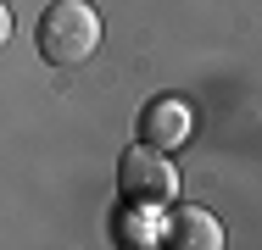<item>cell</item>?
<instances>
[{
    "label": "cell",
    "instance_id": "1",
    "mask_svg": "<svg viewBox=\"0 0 262 250\" xmlns=\"http://www.w3.org/2000/svg\"><path fill=\"white\" fill-rule=\"evenodd\" d=\"M34 45L51 67H84L101 50V11L90 0H56L34 28Z\"/></svg>",
    "mask_w": 262,
    "mask_h": 250
},
{
    "label": "cell",
    "instance_id": "2",
    "mask_svg": "<svg viewBox=\"0 0 262 250\" xmlns=\"http://www.w3.org/2000/svg\"><path fill=\"white\" fill-rule=\"evenodd\" d=\"M117 189H123V200H134V206H173V195H179V167H173L167 150H151V145L134 139V150H123V161H117Z\"/></svg>",
    "mask_w": 262,
    "mask_h": 250
},
{
    "label": "cell",
    "instance_id": "3",
    "mask_svg": "<svg viewBox=\"0 0 262 250\" xmlns=\"http://www.w3.org/2000/svg\"><path fill=\"white\" fill-rule=\"evenodd\" d=\"M190 134H195V111H190L184 95H157L140 111V145H151V150L173 156V150L190 145Z\"/></svg>",
    "mask_w": 262,
    "mask_h": 250
},
{
    "label": "cell",
    "instance_id": "4",
    "mask_svg": "<svg viewBox=\"0 0 262 250\" xmlns=\"http://www.w3.org/2000/svg\"><path fill=\"white\" fill-rule=\"evenodd\" d=\"M162 234H167L179 250H223V222H217L212 211H201V206H179V211H167Z\"/></svg>",
    "mask_w": 262,
    "mask_h": 250
},
{
    "label": "cell",
    "instance_id": "5",
    "mask_svg": "<svg viewBox=\"0 0 262 250\" xmlns=\"http://www.w3.org/2000/svg\"><path fill=\"white\" fill-rule=\"evenodd\" d=\"M117 234H123V245H157V239H162V228L151 222V217H140L134 200H128V217L117 222Z\"/></svg>",
    "mask_w": 262,
    "mask_h": 250
},
{
    "label": "cell",
    "instance_id": "6",
    "mask_svg": "<svg viewBox=\"0 0 262 250\" xmlns=\"http://www.w3.org/2000/svg\"><path fill=\"white\" fill-rule=\"evenodd\" d=\"M11 45V11H6V0H0V50Z\"/></svg>",
    "mask_w": 262,
    "mask_h": 250
}]
</instances>
